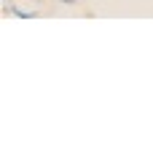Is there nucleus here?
Listing matches in <instances>:
<instances>
[{"instance_id": "f257e3e1", "label": "nucleus", "mask_w": 153, "mask_h": 153, "mask_svg": "<svg viewBox=\"0 0 153 153\" xmlns=\"http://www.w3.org/2000/svg\"><path fill=\"white\" fill-rule=\"evenodd\" d=\"M59 3H65V5H75L78 0H59Z\"/></svg>"}]
</instances>
